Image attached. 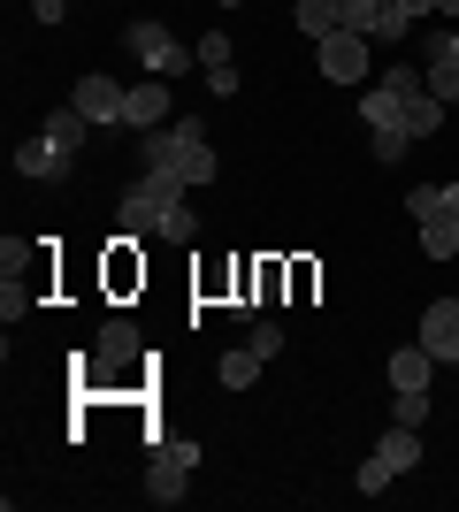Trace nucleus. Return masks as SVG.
I'll return each instance as SVG.
<instances>
[{
	"instance_id": "obj_1",
	"label": "nucleus",
	"mask_w": 459,
	"mask_h": 512,
	"mask_svg": "<svg viewBox=\"0 0 459 512\" xmlns=\"http://www.w3.org/2000/svg\"><path fill=\"white\" fill-rule=\"evenodd\" d=\"M184 192H192L184 176H169V169H146V176L131 184V192L115 199V237H161V214H169Z\"/></svg>"
},
{
	"instance_id": "obj_2",
	"label": "nucleus",
	"mask_w": 459,
	"mask_h": 512,
	"mask_svg": "<svg viewBox=\"0 0 459 512\" xmlns=\"http://www.w3.org/2000/svg\"><path fill=\"white\" fill-rule=\"evenodd\" d=\"M123 46L138 54V69H146V77H184V69H199V46H184L161 16H138L131 31H123Z\"/></svg>"
},
{
	"instance_id": "obj_3",
	"label": "nucleus",
	"mask_w": 459,
	"mask_h": 512,
	"mask_svg": "<svg viewBox=\"0 0 459 512\" xmlns=\"http://www.w3.org/2000/svg\"><path fill=\"white\" fill-rule=\"evenodd\" d=\"M199 474V436H153L146 459V497L153 505H184V482Z\"/></svg>"
},
{
	"instance_id": "obj_4",
	"label": "nucleus",
	"mask_w": 459,
	"mask_h": 512,
	"mask_svg": "<svg viewBox=\"0 0 459 512\" xmlns=\"http://www.w3.org/2000/svg\"><path fill=\"white\" fill-rule=\"evenodd\" d=\"M314 62H322L329 85H360L368 77V39L360 31H329V39H314Z\"/></svg>"
},
{
	"instance_id": "obj_5",
	"label": "nucleus",
	"mask_w": 459,
	"mask_h": 512,
	"mask_svg": "<svg viewBox=\"0 0 459 512\" xmlns=\"http://www.w3.org/2000/svg\"><path fill=\"white\" fill-rule=\"evenodd\" d=\"M414 344L429 352L437 367H459V299H437V306H421V329Z\"/></svg>"
},
{
	"instance_id": "obj_6",
	"label": "nucleus",
	"mask_w": 459,
	"mask_h": 512,
	"mask_svg": "<svg viewBox=\"0 0 459 512\" xmlns=\"http://www.w3.org/2000/svg\"><path fill=\"white\" fill-rule=\"evenodd\" d=\"M77 169V153H62L46 130H31V138H16V176H39V184H62V176Z\"/></svg>"
},
{
	"instance_id": "obj_7",
	"label": "nucleus",
	"mask_w": 459,
	"mask_h": 512,
	"mask_svg": "<svg viewBox=\"0 0 459 512\" xmlns=\"http://www.w3.org/2000/svg\"><path fill=\"white\" fill-rule=\"evenodd\" d=\"M169 77H138V85L131 92H123V123H131V130H161V123H169Z\"/></svg>"
},
{
	"instance_id": "obj_8",
	"label": "nucleus",
	"mask_w": 459,
	"mask_h": 512,
	"mask_svg": "<svg viewBox=\"0 0 459 512\" xmlns=\"http://www.w3.org/2000/svg\"><path fill=\"white\" fill-rule=\"evenodd\" d=\"M123 92L131 85H115V77H100V69H92V77H77V115H85V123H123Z\"/></svg>"
},
{
	"instance_id": "obj_9",
	"label": "nucleus",
	"mask_w": 459,
	"mask_h": 512,
	"mask_svg": "<svg viewBox=\"0 0 459 512\" xmlns=\"http://www.w3.org/2000/svg\"><path fill=\"white\" fill-rule=\"evenodd\" d=\"M138 352H146V344H138L131 321H100V337H92V360H100V367H131Z\"/></svg>"
},
{
	"instance_id": "obj_10",
	"label": "nucleus",
	"mask_w": 459,
	"mask_h": 512,
	"mask_svg": "<svg viewBox=\"0 0 459 512\" xmlns=\"http://www.w3.org/2000/svg\"><path fill=\"white\" fill-rule=\"evenodd\" d=\"M375 451H383V467H391V474H414V467H421V428L391 421V428H383V444H375Z\"/></svg>"
},
{
	"instance_id": "obj_11",
	"label": "nucleus",
	"mask_w": 459,
	"mask_h": 512,
	"mask_svg": "<svg viewBox=\"0 0 459 512\" xmlns=\"http://www.w3.org/2000/svg\"><path fill=\"white\" fill-rule=\"evenodd\" d=\"M429 375H437V360L421 344H398L391 352V390H429Z\"/></svg>"
},
{
	"instance_id": "obj_12",
	"label": "nucleus",
	"mask_w": 459,
	"mask_h": 512,
	"mask_svg": "<svg viewBox=\"0 0 459 512\" xmlns=\"http://www.w3.org/2000/svg\"><path fill=\"white\" fill-rule=\"evenodd\" d=\"M414 245H421L429 260H452V253H459V214H452V207H444V214H429Z\"/></svg>"
},
{
	"instance_id": "obj_13",
	"label": "nucleus",
	"mask_w": 459,
	"mask_h": 512,
	"mask_svg": "<svg viewBox=\"0 0 459 512\" xmlns=\"http://www.w3.org/2000/svg\"><path fill=\"white\" fill-rule=\"evenodd\" d=\"M337 8H345V23H337V31H360V39H383V16H391V0H337Z\"/></svg>"
},
{
	"instance_id": "obj_14",
	"label": "nucleus",
	"mask_w": 459,
	"mask_h": 512,
	"mask_svg": "<svg viewBox=\"0 0 459 512\" xmlns=\"http://www.w3.org/2000/svg\"><path fill=\"white\" fill-rule=\"evenodd\" d=\"M291 23H299L306 39H329V31L345 23V8H337V0H291Z\"/></svg>"
},
{
	"instance_id": "obj_15",
	"label": "nucleus",
	"mask_w": 459,
	"mask_h": 512,
	"mask_svg": "<svg viewBox=\"0 0 459 512\" xmlns=\"http://www.w3.org/2000/svg\"><path fill=\"white\" fill-rule=\"evenodd\" d=\"M360 123H406V100H398V92H383V85H375V92H360Z\"/></svg>"
},
{
	"instance_id": "obj_16",
	"label": "nucleus",
	"mask_w": 459,
	"mask_h": 512,
	"mask_svg": "<svg viewBox=\"0 0 459 512\" xmlns=\"http://www.w3.org/2000/svg\"><path fill=\"white\" fill-rule=\"evenodd\" d=\"M383 92H398V100H421V92H429V69H414V62H383Z\"/></svg>"
},
{
	"instance_id": "obj_17",
	"label": "nucleus",
	"mask_w": 459,
	"mask_h": 512,
	"mask_svg": "<svg viewBox=\"0 0 459 512\" xmlns=\"http://www.w3.org/2000/svg\"><path fill=\"white\" fill-rule=\"evenodd\" d=\"M176 176H184V184H215V146H207V138L184 146V153H176Z\"/></svg>"
},
{
	"instance_id": "obj_18",
	"label": "nucleus",
	"mask_w": 459,
	"mask_h": 512,
	"mask_svg": "<svg viewBox=\"0 0 459 512\" xmlns=\"http://www.w3.org/2000/svg\"><path fill=\"white\" fill-rule=\"evenodd\" d=\"M253 375H261V352H253V344H238V352L222 360V390H253Z\"/></svg>"
},
{
	"instance_id": "obj_19",
	"label": "nucleus",
	"mask_w": 459,
	"mask_h": 512,
	"mask_svg": "<svg viewBox=\"0 0 459 512\" xmlns=\"http://www.w3.org/2000/svg\"><path fill=\"white\" fill-rule=\"evenodd\" d=\"M406 130H414V138L444 130V100H437V92H421V100H406Z\"/></svg>"
},
{
	"instance_id": "obj_20",
	"label": "nucleus",
	"mask_w": 459,
	"mask_h": 512,
	"mask_svg": "<svg viewBox=\"0 0 459 512\" xmlns=\"http://www.w3.org/2000/svg\"><path fill=\"white\" fill-rule=\"evenodd\" d=\"M368 138H375V161H406V146H414V130H406V123H375Z\"/></svg>"
},
{
	"instance_id": "obj_21",
	"label": "nucleus",
	"mask_w": 459,
	"mask_h": 512,
	"mask_svg": "<svg viewBox=\"0 0 459 512\" xmlns=\"http://www.w3.org/2000/svg\"><path fill=\"white\" fill-rule=\"evenodd\" d=\"M352 482H360V497H383V490H391V482H398V474L383 467V451H368V459H360V474H352Z\"/></svg>"
},
{
	"instance_id": "obj_22",
	"label": "nucleus",
	"mask_w": 459,
	"mask_h": 512,
	"mask_svg": "<svg viewBox=\"0 0 459 512\" xmlns=\"http://www.w3.org/2000/svg\"><path fill=\"white\" fill-rule=\"evenodd\" d=\"M161 237H169V245H192V237H199V214L184 207V199H176V207L161 214Z\"/></svg>"
},
{
	"instance_id": "obj_23",
	"label": "nucleus",
	"mask_w": 459,
	"mask_h": 512,
	"mask_svg": "<svg viewBox=\"0 0 459 512\" xmlns=\"http://www.w3.org/2000/svg\"><path fill=\"white\" fill-rule=\"evenodd\" d=\"M391 421H406V428H429V390H398Z\"/></svg>"
},
{
	"instance_id": "obj_24",
	"label": "nucleus",
	"mask_w": 459,
	"mask_h": 512,
	"mask_svg": "<svg viewBox=\"0 0 459 512\" xmlns=\"http://www.w3.org/2000/svg\"><path fill=\"white\" fill-rule=\"evenodd\" d=\"M406 214H414V222L444 214V184H414V192H406Z\"/></svg>"
},
{
	"instance_id": "obj_25",
	"label": "nucleus",
	"mask_w": 459,
	"mask_h": 512,
	"mask_svg": "<svg viewBox=\"0 0 459 512\" xmlns=\"http://www.w3.org/2000/svg\"><path fill=\"white\" fill-rule=\"evenodd\" d=\"M429 92L452 107V100H459V62H444V54H437V62H429Z\"/></svg>"
},
{
	"instance_id": "obj_26",
	"label": "nucleus",
	"mask_w": 459,
	"mask_h": 512,
	"mask_svg": "<svg viewBox=\"0 0 459 512\" xmlns=\"http://www.w3.org/2000/svg\"><path fill=\"white\" fill-rule=\"evenodd\" d=\"M245 344H253L261 360H276V352H284V329H276V321H253V337H245Z\"/></svg>"
},
{
	"instance_id": "obj_27",
	"label": "nucleus",
	"mask_w": 459,
	"mask_h": 512,
	"mask_svg": "<svg viewBox=\"0 0 459 512\" xmlns=\"http://www.w3.org/2000/svg\"><path fill=\"white\" fill-rule=\"evenodd\" d=\"M230 62V31H207V39H199V69H222Z\"/></svg>"
},
{
	"instance_id": "obj_28",
	"label": "nucleus",
	"mask_w": 459,
	"mask_h": 512,
	"mask_svg": "<svg viewBox=\"0 0 459 512\" xmlns=\"http://www.w3.org/2000/svg\"><path fill=\"white\" fill-rule=\"evenodd\" d=\"M31 16H39V23H62V16H69V0H31Z\"/></svg>"
},
{
	"instance_id": "obj_29",
	"label": "nucleus",
	"mask_w": 459,
	"mask_h": 512,
	"mask_svg": "<svg viewBox=\"0 0 459 512\" xmlns=\"http://www.w3.org/2000/svg\"><path fill=\"white\" fill-rule=\"evenodd\" d=\"M398 16H406V23H421V16H437V0H398Z\"/></svg>"
},
{
	"instance_id": "obj_30",
	"label": "nucleus",
	"mask_w": 459,
	"mask_h": 512,
	"mask_svg": "<svg viewBox=\"0 0 459 512\" xmlns=\"http://www.w3.org/2000/svg\"><path fill=\"white\" fill-rule=\"evenodd\" d=\"M437 54H444V62H459V31H444V39L429 46V62H437Z\"/></svg>"
},
{
	"instance_id": "obj_31",
	"label": "nucleus",
	"mask_w": 459,
	"mask_h": 512,
	"mask_svg": "<svg viewBox=\"0 0 459 512\" xmlns=\"http://www.w3.org/2000/svg\"><path fill=\"white\" fill-rule=\"evenodd\" d=\"M437 16H452V23H459V0H437Z\"/></svg>"
},
{
	"instance_id": "obj_32",
	"label": "nucleus",
	"mask_w": 459,
	"mask_h": 512,
	"mask_svg": "<svg viewBox=\"0 0 459 512\" xmlns=\"http://www.w3.org/2000/svg\"><path fill=\"white\" fill-rule=\"evenodd\" d=\"M444 207H452V214H459V184H444Z\"/></svg>"
},
{
	"instance_id": "obj_33",
	"label": "nucleus",
	"mask_w": 459,
	"mask_h": 512,
	"mask_svg": "<svg viewBox=\"0 0 459 512\" xmlns=\"http://www.w3.org/2000/svg\"><path fill=\"white\" fill-rule=\"evenodd\" d=\"M222 8H245V0H222Z\"/></svg>"
}]
</instances>
